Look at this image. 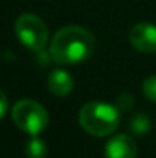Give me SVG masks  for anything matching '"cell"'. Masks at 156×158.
Here are the masks:
<instances>
[{
	"label": "cell",
	"instance_id": "6da1fadb",
	"mask_svg": "<svg viewBox=\"0 0 156 158\" xmlns=\"http://www.w3.org/2000/svg\"><path fill=\"white\" fill-rule=\"evenodd\" d=\"M95 49V37L81 26H66L55 32L51 57L60 64H75L87 60Z\"/></svg>",
	"mask_w": 156,
	"mask_h": 158
},
{
	"label": "cell",
	"instance_id": "7a4b0ae2",
	"mask_svg": "<svg viewBox=\"0 0 156 158\" xmlns=\"http://www.w3.org/2000/svg\"><path fill=\"white\" fill-rule=\"evenodd\" d=\"M80 126L94 137H107L119 126V109L103 102H90L81 107Z\"/></svg>",
	"mask_w": 156,
	"mask_h": 158
},
{
	"label": "cell",
	"instance_id": "3957f363",
	"mask_svg": "<svg viewBox=\"0 0 156 158\" xmlns=\"http://www.w3.org/2000/svg\"><path fill=\"white\" fill-rule=\"evenodd\" d=\"M12 121L20 131L29 135H38L48 127L49 114L40 103L26 98L14 105Z\"/></svg>",
	"mask_w": 156,
	"mask_h": 158
},
{
	"label": "cell",
	"instance_id": "277c9868",
	"mask_svg": "<svg viewBox=\"0 0 156 158\" xmlns=\"http://www.w3.org/2000/svg\"><path fill=\"white\" fill-rule=\"evenodd\" d=\"M14 29L20 43L34 52L43 51L45 46L48 45L49 39L48 25L35 14H22L15 20Z\"/></svg>",
	"mask_w": 156,
	"mask_h": 158
},
{
	"label": "cell",
	"instance_id": "5b68a950",
	"mask_svg": "<svg viewBox=\"0 0 156 158\" xmlns=\"http://www.w3.org/2000/svg\"><path fill=\"white\" fill-rule=\"evenodd\" d=\"M129 40L135 49L144 54L156 52V26L152 23H138L132 28Z\"/></svg>",
	"mask_w": 156,
	"mask_h": 158
},
{
	"label": "cell",
	"instance_id": "8992f818",
	"mask_svg": "<svg viewBox=\"0 0 156 158\" xmlns=\"http://www.w3.org/2000/svg\"><path fill=\"white\" fill-rule=\"evenodd\" d=\"M104 155L106 158H135L136 144L129 135L119 134L107 141L104 148Z\"/></svg>",
	"mask_w": 156,
	"mask_h": 158
},
{
	"label": "cell",
	"instance_id": "52a82bcc",
	"mask_svg": "<svg viewBox=\"0 0 156 158\" xmlns=\"http://www.w3.org/2000/svg\"><path fill=\"white\" fill-rule=\"evenodd\" d=\"M48 88L54 95L66 97L74 89V77L64 69H54L48 77Z\"/></svg>",
	"mask_w": 156,
	"mask_h": 158
},
{
	"label": "cell",
	"instance_id": "ba28073f",
	"mask_svg": "<svg viewBox=\"0 0 156 158\" xmlns=\"http://www.w3.org/2000/svg\"><path fill=\"white\" fill-rule=\"evenodd\" d=\"M25 154L28 158H46L48 146L42 138H38L37 135H32V138H29L25 144Z\"/></svg>",
	"mask_w": 156,
	"mask_h": 158
},
{
	"label": "cell",
	"instance_id": "9c48e42d",
	"mask_svg": "<svg viewBox=\"0 0 156 158\" xmlns=\"http://www.w3.org/2000/svg\"><path fill=\"white\" fill-rule=\"evenodd\" d=\"M129 126H130V129H132L133 134H136V135H144V134H147V132L150 131L152 123H150V118H149L147 115L138 114V115H135V117L130 120Z\"/></svg>",
	"mask_w": 156,
	"mask_h": 158
},
{
	"label": "cell",
	"instance_id": "30bf717a",
	"mask_svg": "<svg viewBox=\"0 0 156 158\" xmlns=\"http://www.w3.org/2000/svg\"><path fill=\"white\" fill-rule=\"evenodd\" d=\"M142 92L144 95L150 100L156 103V75H150L144 80L142 83Z\"/></svg>",
	"mask_w": 156,
	"mask_h": 158
},
{
	"label": "cell",
	"instance_id": "8fae6325",
	"mask_svg": "<svg viewBox=\"0 0 156 158\" xmlns=\"http://www.w3.org/2000/svg\"><path fill=\"white\" fill-rule=\"evenodd\" d=\"M133 98L130 97V94H121L119 97H118V103H116V106H118V109H121V110H127L130 106L133 105Z\"/></svg>",
	"mask_w": 156,
	"mask_h": 158
},
{
	"label": "cell",
	"instance_id": "7c38bea8",
	"mask_svg": "<svg viewBox=\"0 0 156 158\" xmlns=\"http://www.w3.org/2000/svg\"><path fill=\"white\" fill-rule=\"evenodd\" d=\"M6 112H8V98H6V95L0 91V120L5 117Z\"/></svg>",
	"mask_w": 156,
	"mask_h": 158
}]
</instances>
